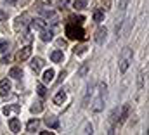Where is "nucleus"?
I'll return each instance as SVG.
<instances>
[{
    "instance_id": "4",
    "label": "nucleus",
    "mask_w": 149,
    "mask_h": 135,
    "mask_svg": "<svg viewBox=\"0 0 149 135\" xmlns=\"http://www.w3.org/2000/svg\"><path fill=\"white\" fill-rule=\"evenodd\" d=\"M28 19H30V16H28V14H21V16H17V17H16V21H14V30H16V31L23 30V28L26 26Z\"/></svg>"
},
{
    "instance_id": "15",
    "label": "nucleus",
    "mask_w": 149,
    "mask_h": 135,
    "mask_svg": "<svg viewBox=\"0 0 149 135\" xmlns=\"http://www.w3.org/2000/svg\"><path fill=\"white\" fill-rule=\"evenodd\" d=\"M45 125H47L49 128H59V120H57L56 116H47V118H45Z\"/></svg>"
},
{
    "instance_id": "12",
    "label": "nucleus",
    "mask_w": 149,
    "mask_h": 135,
    "mask_svg": "<svg viewBox=\"0 0 149 135\" xmlns=\"http://www.w3.org/2000/svg\"><path fill=\"white\" fill-rule=\"evenodd\" d=\"M30 68H31L35 73H38V71L43 68V59H42V57H33L31 63H30Z\"/></svg>"
},
{
    "instance_id": "27",
    "label": "nucleus",
    "mask_w": 149,
    "mask_h": 135,
    "mask_svg": "<svg viewBox=\"0 0 149 135\" xmlns=\"http://www.w3.org/2000/svg\"><path fill=\"white\" fill-rule=\"evenodd\" d=\"M70 21H73L74 24H81L85 21V17L83 16H73V17H70Z\"/></svg>"
},
{
    "instance_id": "18",
    "label": "nucleus",
    "mask_w": 149,
    "mask_h": 135,
    "mask_svg": "<svg viewBox=\"0 0 149 135\" xmlns=\"http://www.w3.org/2000/svg\"><path fill=\"white\" fill-rule=\"evenodd\" d=\"M9 76L14 78V80H21V78H23V69H21V68H12V69L9 71Z\"/></svg>"
},
{
    "instance_id": "16",
    "label": "nucleus",
    "mask_w": 149,
    "mask_h": 135,
    "mask_svg": "<svg viewBox=\"0 0 149 135\" xmlns=\"http://www.w3.org/2000/svg\"><path fill=\"white\" fill-rule=\"evenodd\" d=\"M38 125H40L38 120H31V121H28V125H26V132H28V134H35V132H38Z\"/></svg>"
},
{
    "instance_id": "31",
    "label": "nucleus",
    "mask_w": 149,
    "mask_h": 135,
    "mask_svg": "<svg viewBox=\"0 0 149 135\" xmlns=\"http://www.w3.org/2000/svg\"><path fill=\"white\" fill-rule=\"evenodd\" d=\"M142 87H144V76L142 73H139V90H142Z\"/></svg>"
},
{
    "instance_id": "8",
    "label": "nucleus",
    "mask_w": 149,
    "mask_h": 135,
    "mask_svg": "<svg viewBox=\"0 0 149 135\" xmlns=\"http://www.w3.org/2000/svg\"><path fill=\"white\" fill-rule=\"evenodd\" d=\"M30 28H31V30H37V31H40V30L47 28V21H43V19H40V17H37V19L30 21Z\"/></svg>"
},
{
    "instance_id": "38",
    "label": "nucleus",
    "mask_w": 149,
    "mask_h": 135,
    "mask_svg": "<svg viewBox=\"0 0 149 135\" xmlns=\"http://www.w3.org/2000/svg\"><path fill=\"white\" fill-rule=\"evenodd\" d=\"M5 2H9V3H16L17 0H5Z\"/></svg>"
},
{
    "instance_id": "25",
    "label": "nucleus",
    "mask_w": 149,
    "mask_h": 135,
    "mask_svg": "<svg viewBox=\"0 0 149 135\" xmlns=\"http://www.w3.org/2000/svg\"><path fill=\"white\" fill-rule=\"evenodd\" d=\"M94 21H95V23L104 21V12H102V10H95V12H94Z\"/></svg>"
},
{
    "instance_id": "20",
    "label": "nucleus",
    "mask_w": 149,
    "mask_h": 135,
    "mask_svg": "<svg viewBox=\"0 0 149 135\" xmlns=\"http://www.w3.org/2000/svg\"><path fill=\"white\" fill-rule=\"evenodd\" d=\"M30 111H31L33 114H37V113H42V111H43V104H42V101H37L35 104H31Z\"/></svg>"
},
{
    "instance_id": "21",
    "label": "nucleus",
    "mask_w": 149,
    "mask_h": 135,
    "mask_svg": "<svg viewBox=\"0 0 149 135\" xmlns=\"http://www.w3.org/2000/svg\"><path fill=\"white\" fill-rule=\"evenodd\" d=\"M42 78H43V81H45V83H50V81L54 80V69H50V68H49V69L43 73V76H42Z\"/></svg>"
},
{
    "instance_id": "3",
    "label": "nucleus",
    "mask_w": 149,
    "mask_h": 135,
    "mask_svg": "<svg viewBox=\"0 0 149 135\" xmlns=\"http://www.w3.org/2000/svg\"><path fill=\"white\" fill-rule=\"evenodd\" d=\"M132 63V49L130 47H125L120 54V61H118V66H120V73H125L128 66Z\"/></svg>"
},
{
    "instance_id": "19",
    "label": "nucleus",
    "mask_w": 149,
    "mask_h": 135,
    "mask_svg": "<svg viewBox=\"0 0 149 135\" xmlns=\"http://www.w3.org/2000/svg\"><path fill=\"white\" fill-rule=\"evenodd\" d=\"M50 59H52V63H61V61L64 59L63 50H54V52L50 54Z\"/></svg>"
},
{
    "instance_id": "7",
    "label": "nucleus",
    "mask_w": 149,
    "mask_h": 135,
    "mask_svg": "<svg viewBox=\"0 0 149 135\" xmlns=\"http://www.w3.org/2000/svg\"><path fill=\"white\" fill-rule=\"evenodd\" d=\"M94 38H95V42H97L99 45H102V43L106 42V38H108V30H106V28H99V30L95 31V36H94Z\"/></svg>"
},
{
    "instance_id": "29",
    "label": "nucleus",
    "mask_w": 149,
    "mask_h": 135,
    "mask_svg": "<svg viewBox=\"0 0 149 135\" xmlns=\"http://www.w3.org/2000/svg\"><path fill=\"white\" fill-rule=\"evenodd\" d=\"M21 40H23V42H26V43H30V42L33 40V36L30 35V31H24V33H23V36H21Z\"/></svg>"
},
{
    "instance_id": "23",
    "label": "nucleus",
    "mask_w": 149,
    "mask_h": 135,
    "mask_svg": "<svg viewBox=\"0 0 149 135\" xmlns=\"http://www.w3.org/2000/svg\"><path fill=\"white\" fill-rule=\"evenodd\" d=\"M87 49H88L87 45H78V47H74V49H73V52L76 54V56H81V54H85V52H87Z\"/></svg>"
},
{
    "instance_id": "33",
    "label": "nucleus",
    "mask_w": 149,
    "mask_h": 135,
    "mask_svg": "<svg viewBox=\"0 0 149 135\" xmlns=\"http://www.w3.org/2000/svg\"><path fill=\"white\" fill-rule=\"evenodd\" d=\"M66 45H68V43H66V40H63V38H61V40H57V47H66Z\"/></svg>"
},
{
    "instance_id": "5",
    "label": "nucleus",
    "mask_w": 149,
    "mask_h": 135,
    "mask_svg": "<svg viewBox=\"0 0 149 135\" xmlns=\"http://www.w3.org/2000/svg\"><path fill=\"white\" fill-rule=\"evenodd\" d=\"M21 111V106H17V104H9V106H5L3 109H2V113L5 114V116H12V114H17Z\"/></svg>"
},
{
    "instance_id": "9",
    "label": "nucleus",
    "mask_w": 149,
    "mask_h": 135,
    "mask_svg": "<svg viewBox=\"0 0 149 135\" xmlns=\"http://www.w3.org/2000/svg\"><path fill=\"white\" fill-rule=\"evenodd\" d=\"M38 10H40V14H42L43 17L52 19L50 23H57V17H56V12H54V10H50V9H43V7H40Z\"/></svg>"
},
{
    "instance_id": "14",
    "label": "nucleus",
    "mask_w": 149,
    "mask_h": 135,
    "mask_svg": "<svg viewBox=\"0 0 149 135\" xmlns=\"http://www.w3.org/2000/svg\"><path fill=\"white\" fill-rule=\"evenodd\" d=\"M52 38H54V31L52 30H47V28L40 30V40L42 42H50Z\"/></svg>"
},
{
    "instance_id": "22",
    "label": "nucleus",
    "mask_w": 149,
    "mask_h": 135,
    "mask_svg": "<svg viewBox=\"0 0 149 135\" xmlns=\"http://www.w3.org/2000/svg\"><path fill=\"white\" fill-rule=\"evenodd\" d=\"M73 7L76 9V10L85 9V7H87V0H74V2H73Z\"/></svg>"
},
{
    "instance_id": "24",
    "label": "nucleus",
    "mask_w": 149,
    "mask_h": 135,
    "mask_svg": "<svg viewBox=\"0 0 149 135\" xmlns=\"http://www.w3.org/2000/svg\"><path fill=\"white\" fill-rule=\"evenodd\" d=\"M37 94L40 95V97H45V95H47V88H45V85L38 83L37 85Z\"/></svg>"
},
{
    "instance_id": "26",
    "label": "nucleus",
    "mask_w": 149,
    "mask_h": 135,
    "mask_svg": "<svg viewBox=\"0 0 149 135\" xmlns=\"http://www.w3.org/2000/svg\"><path fill=\"white\" fill-rule=\"evenodd\" d=\"M87 73H88V64L85 63V64H81V68L78 69V76H85Z\"/></svg>"
},
{
    "instance_id": "30",
    "label": "nucleus",
    "mask_w": 149,
    "mask_h": 135,
    "mask_svg": "<svg viewBox=\"0 0 149 135\" xmlns=\"http://www.w3.org/2000/svg\"><path fill=\"white\" fill-rule=\"evenodd\" d=\"M83 134H92V125H90V123H85V127H83Z\"/></svg>"
},
{
    "instance_id": "32",
    "label": "nucleus",
    "mask_w": 149,
    "mask_h": 135,
    "mask_svg": "<svg viewBox=\"0 0 149 135\" xmlns=\"http://www.w3.org/2000/svg\"><path fill=\"white\" fill-rule=\"evenodd\" d=\"M102 5L104 9H111V0H102Z\"/></svg>"
},
{
    "instance_id": "13",
    "label": "nucleus",
    "mask_w": 149,
    "mask_h": 135,
    "mask_svg": "<svg viewBox=\"0 0 149 135\" xmlns=\"http://www.w3.org/2000/svg\"><path fill=\"white\" fill-rule=\"evenodd\" d=\"M128 111H130V106L125 104L123 107H120V114H118V123H123L127 118H128Z\"/></svg>"
},
{
    "instance_id": "36",
    "label": "nucleus",
    "mask_w": 149,
    "mask_h": 135,
    "mask_svg": "<svg viewBox=\"0 0 149 135\" xmlns=\"http://www.w3.org/2000/svg\"><path fill=\"white\" fill-rule=\"evenodd\" d=\"M66 3H68V0H59V5H61V7H63V5H66Z\"/></svg>"
},
{
    "instance_id": "34",
    "label": "nucleus",
    "mask_w": 149,
    "mask_h": 135,
    "mask_svg": "<svg viewBox=\"0 0 149 135\" xmlns=\"http://www.w3.org/2000/svg\"><path fill=\"white\" fill-rule=\"evenodd\" d=\"M5 19H7V14L3 10H0V21H5Z\"/></svg>"
},
{
    "instance_id": "2",
    "label": "nucleus",
    "mask_w": 149,
    "mask_h": 135,
    "mask_svg": "<svg viewBox=\"0 0 149 135\" xmlns=\"http://www.w3.org/2000/svg\"><path fill=\"white\" fill-rule=\"evenodd\" d=\"M64 33H66V36H68L70 40H85V31H83L80 26H76L74 23L66 24Z\"/></svg>"
},
{
    "instance_id": "37",
    "label": "nucleus",
    "mask_w": 149,
    "mask_h": 135,
    "mask_svg": "<svg viewBox=\"0 0 149 135\" xmlns=\"http://www.w3.org/2000/svg\"><path fill=\"white\" fill-rule=\"evenodd\" d=\"M40 134H42V135H52L54 132H49V130H47V132H40Z\"/></svg>"
},
{
    "instance_id": "35",
    "label": "nucleus",
    "mask_w": 149,
    "mask_h": 135,
    "mask_svg": "<svg viewBox=\"0 0 149 135\" xmlns=\"http://www.w3.org/2000/svg\"><path fill=\"white\" fill-rule=\"evenodd\" d=\"M9 61H10V56H9V54H7V56H3V59H2V63H5V64H7Z\"/></svg>"
},
{
    "instance_id": "10",
    "label": "nucleus",
    "mask_w": 149,
    "mask_h": 135,
    "mask_svg": "<svg viewBox=\"0 0 149 135\" xmlns=\"http://www.w3.org/2000/svg\"><path fill=\"white\" fill-rule=\"evenodd\" d=\"M30 56H31V47H30V45L23 47V49L17 52V59H19V61H26Z\"/></svg>"
},
{
    "instance_id": "17",
    "label": "nucleus",
    "mask_w": 149,
    "mask_h": 135,
    "mask_svg": "<svg viewBox=\"0 0 149 135\" xmlns=\"http://www.w3.org/2000/svg\"><path fill=\"white\" fill-rule=\"evenodd\" d=\"M66 101V92L64 90H59L56 95H54V104H57V106H63V102Z\"/></svg>"
},
{
    "instance_id": "28",
    "label": "nucleus",
    "mask_w": 149,
    "mask_h": 135,
    "mask_svg": "<svg viewBox=\"0 0 149 135\" xmlns=\"http://www.w3.org/2000/svg\"><path fill=\"white\" fill-rule=\"evenodd\" d=\"M9 50V42L7 40H0V52H7Z\"/></svg>"
},
{
    "instance_id": "11",
    "label": "nucleus",
    "mask_w": 149,
    "mask_h": 135,
    "mask_svg": "<svg viewBox=\"0 0 149 135\" xmlns=\"http://www.w3.org/2000/svg\"><path fill=\"white\" fill-rule=\"evenodd\" d=\"M9 128H10L12 134H19V132H21V123H19V120H17V118H10V120H9Z\"/></svg>"
},
{
    "instance_id": "1",
    "label": "nucleus",
    "mask_w": 149,
    "mask_h": 135,
    "mask_svg": "<svg viewBox=\"0 0 149 135\" xmlns=\"http://www.w3.org/2000/svg\"><path fill=\"white\" fill-rule=\"evenodd\" d=\"M106 83H99V88H97V97L95 101L92 102V111L94 113H101L104 109V94H106Z\"/></svg>"
},
{
    "instance_id": "6",
    "label": "nucleus",
    "mask_w": 149,
    "mask_h": 135,
    "mask_svg": "<svg viewBox=\"0 0 149 135\" xmlns=\"http://www.w3.org/2000/svg\"><path fill=\"white\" fill-rule=\"evenodd\" d=\"M10 88H12V85H10V81H9L7 78L0 81V95H2V97H7V95L10 94Z\"/></svg>"
}]
</instances>
